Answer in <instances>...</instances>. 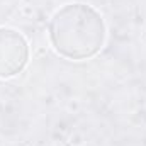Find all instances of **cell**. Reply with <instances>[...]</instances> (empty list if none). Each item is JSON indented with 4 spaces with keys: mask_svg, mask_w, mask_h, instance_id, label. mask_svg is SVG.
<instances>
[{
    "mask_svg": "<svg viewBox=\"0 0 146 146\" xmlns=\"http://www.w3.org/2000/svg\"><path fill=\"white\" fill-rule=\"evenodd\" d=\"M29 61L27 39L12 27H0V78H12Z\"/></svg>",
    "mask_w": 146,
    "mask_h": 146,
    "instance_id": "obj_2",
    "label": "cell"
},
{
    "mask_svg": "<svg viewBox=\"0 0 146 146\" xmlns=\"http://www.w3.org/2000/svg\"><path fill=\"white\" fill-rule=\"evenodd\" d=\"M107 27L102 14L88 3L73 2L56 10L49 22L53 49L73 61L90 60L106 44Z\"/></svg>",
    "mask_w": 146,
    "mask_h": 146,
    "instance_id": "obj_1",
    "label": "cell"
}]
</instances>
